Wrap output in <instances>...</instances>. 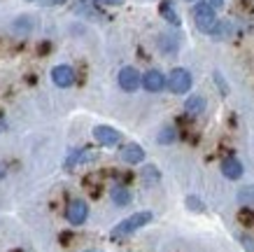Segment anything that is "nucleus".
Instances as JSON below:
<instances>
[{
    "label": "nucleus",
    "mask_w": 254,
    "mask_h": 252,
    "mask_svg": "<svg viewBox=\"0 0 254 252\" xmlns=\"http://www.w3.org/2000/svg\"><path fill=\"white\" fill-rule=\"evenodd\" d=\"M152 220H154V215L149 213V210H140V213H135V215H131V217H126V220L119 222L115 229L110 231V236H112V241L126 238V236H131L133 231L142 229V227H145V224H149Z\"/></svg>",
    "instance_id": "1"
},
{
    "label": "nucleus",
    "mask_w": 254,
    "mask_h": 252,
    "mask_svg": "<svg viewBox=\"0 0 254 252\" xmlns=\"http://www.w3.org/2000/svg\"><path fill=\"white\" fill-rule=\"evenodd\" d=\"M193 21H196V28L205 35H212L217 28V14H215V7H210L208 2H198L193 7Z\"/></svg>",
    "instance_id": "2"
},
{
    "label": "nucleus",
    "mask_w": 254,
    "mask_h": 252,
    "mask_svg": "<svg viewBox=\"0 0 254 252\" xmlns=\"http://www.w3.org/2000/svg\"><path fill=\"white\" fill-rule=\"evenodd\" d=\"M168 89L173 93H187L191 89V73L187 68H173L168 75Z\"/></svg>",
    "instance_id": "3"
},
{
    "label": "nucleus",
    "mask_w": 254,
    "mask_h": 252,
    "mask_svg": "<svg viewBox=\"0 0 254 252\" xmlns=\"http://www.w3.org/2000/svg\"><path fill=\"white\" fill-rule=\"evenodd\" d=\"M117 82H119V86H122L124 91H138V86L142 84V77H140V73L133 66H126V68L119 70V75H117Z\"/></svg>",
    "instance_id": "4"
},
{
    "label": "nucleus",
    "mask_w": 254,
    "mask_h": 252,
    "mask_svg": "<svg viewBox=\"0 0 254 252\" xmlns=\"http://www.w3.org/2000/svg\"><path fill=\"white\" fill-rule=\"evenodd\" d=\"M93 138H96V143H100L105 147H115L122 143V133L117 129H112V126H105V124H100V126L93 129Z\"/></svg>",
    "instance_id": "5"
},
{
    "label": "nucleus",
    "mask_w": 254,
    "mask_h": 252,
    "mask_svg": "<svg viewBox=\"0 0 254 252\" xmlns=\"http://www.w3.org/2000/svg\"><path fill=\"white\" fill-rule=\"evenodd\" d=\"M65 217H68L70 224H84L86 217H89V206L82 199H72L65 208Z\"/></svg>",
    "instance_id": "6"
},
{
    "label": "nucleus",
    "mask_w": 254,
    "mask_h": 252,
    "mask_svg": "<svg viewBox=\"0 0 254 252\" xmlns=\"http://www.w3.org/2000/svg\"><path fill=\"white\" fill-rule=\"evenodd\" d=\"M142 86H145L149 93H159L168 86V80H166L159 70H147L145 75H142Z\"/></svg>",
    "instance_id": "7"
},
{
    "label": "nucleus",
    "mask_w": 254,
    "mask_h": 252,
    "mask_svg": "<svg viewBox=\"0 0 254 252\" xmlns=\"http://www.w3.org/2000/svg\"><path fill=\"white\" fill-rule=\"evenodd\" d=\"M52 82L56 84V86H61V89H68V86H72L75 84V70L70 68V66H56L54 70H52Z\"/></svg>",
    "instance_id": "8"
},
{
    "label": "nucleus",
    "mask_w": 254,
    "mask_h": 252,
    "mask_svg": "<svg viewBox=\"0 0 254 252\" xmlns=\"http://www.w3.org/2000/svg\"><path fill=\"white\" fill-rule=\"evenodd\" d=\"M122 161L126 164H142L145 161V150L138 145V143H131L122 150Z\"/></svg>",
    "instance_id": "9"
},
{
    "label": "nucleus",
    "mask_w": 254,
    "mask_h": 252,
    "mask_svg": "<svg viewBox=\"0 0 254 252\" xmlns=\"http://www.w3.org/2000/svg\"><path fill=\"white\" fill-rule=\"evenodd\" d=\"M222 173L229 177V180H240V177H243V164H240L238 159L229 157V159L222 161Z\"/></svg>",
    "instance_id": "10"
},
{
    "label": "nucleus",
    "mask_w": 254,
    "mask_h": 252,
    "mask_svg": "<svg viewBox=\"0 0 254 252\" xmlns=\"http://www.w3.org/2000/svg\"><path fill=\"white\" fill-rule=\"evenodd\" d=\"M96 159V152L93 150H77V152H72L65 161V168H75L79 164H86V161H93Z\"/></svg>",
    "instance_id": "11"
},
{
    "label": "nucleus",
    "mask_w": 254,
    "mask_h": 252,
    "mask_svg": "<svg viewBox=\"0 0 254 252\" xmlns=\"http://www.w3.org/2000/svg\"><path fill=\"white\" fill-rule=\"evenodd\" d=\"M84 187L86 191L91 194V196H100V191H103V180H100V173L96 175V173H91V175L84 177Z\"/></svg>",
    "instance_id": "12"
},
{
    "label": "nucleus",
    "mask_w": 254,
    "mask_h": 252,
    "mask_svg": "<svg viewBox=\"0 0 254 252\" xmlns=\"http://www.w3.org/2000/svg\"><path fill=\"white\" fill-rule=\"evenodd\" d=\"M159 9H161V16L168 23H173V26H180V16H177V12H175V7H173V2H170V0H163Z\"/></svg>",
    "instance_id": "13"
},
{
    "label": "nucleus",
    "mask_w": 254,
    "mask_h": 252,
    "mask_svg": "<svg viewBox=\"0 0 254 252\" xmlns=\"http://www.w3.org/2000/svg\"><path fill=\"white\" fill-rule=\"evenodd\" d=\"M203 107H205L203 96H189L187 103H185V110L189 112V115H200V112H203Z\"/></svg>",
    "instance_id": "14"
},
{
    "label": "nucleus",
    "mask_w": 254,
    "mask_h": 252,
    "mask_svg": "<svg viewBox=\"0 0 254 252\" xmlns=\"http://www.w3.org/2000/svg\"><path fill=\"white\" fill-rule=\"evenodd\" d=\"M112 201H115V206L124 208L131 203V194L124 189V187H115V189H112Z\"/></svg>",
    "instance_id": "15"
},
{
    "label": "nucleus",
    "mask_w": 254,
    "mask_h": 252,
    "mask_svg": "<svg viewBox=\"0 0 254 252\" xmlns=\"http://www.w3.org/2000/svg\"><path fill=\"white\" fill-rule=\"evenodd\" d=\"M175 138H177L175 126H163V129L159 131V143H161V145H170V143H175Z\"/></svg>",
    "instance_id": "16"
},
{
    "label": "nucleus",
    "mask_w": 254,
    "mask_h": 252,
    "mask_svg": "<svg viewBox=\"0 0 254 252\" xmlns=\"http://www.w3.org/2000/svg\"><path fill=\"white\" fill-rule=\"evenodd\" d=\"M238 201L243 206H254V187H243L238 191Z\"/></svg>",
    "instance_id": "17"
},
{
    "label": "nucleus",
    "mask_w": 254,
    "mask_h": 252,
    "mask_svg": "<svg viewBox=\"0 0 254 252\" xmlns=\"http://www.w3.org/2000/svg\"><path fill=\"white\" fill-rule=\"evenodd\" d=\"M14 31L16 33H28V31H31V19H28V16L16 19V21H14Z\"/></svg>",
    "instance_id": "18"
},
{
    "label": "nucleus",
    "mask_w": 254,
    "mask_h": 252,
    "mask_svg": "<svg viewBox=\"0 0 254 252\" xmlns=\"http://www.w3.org/2000/svg\"><path fill=\"white\" fill-rule=\"evenodd\" d=\"M240 222L245 224V227H254V210H250V208L245 206V210H240Z\"/></svg>",
    "instance_id": "19"
},
{
    "label": "nucleus",
    "mask_w": 254,
    "mask_h": 252,
    "mask_svg": "<svg viewBox=\"0 0 254 252\" xmlns=\"http://www.w3.org/2000/svg\"><path fill=\"white\" fill-rule=\"evenodd\" d=\"M142 177H149V182H159L161 173H159L154 166H145V168H142Z\"/></svg>",
    "instance_id": "20"
},
{
    "label": "nucleus",
    "mask_w": 254,
    "mask_h": 252,
    "mask_svg": "<svg viewBox=\"0 0 254 252\" xmlns=\"http://www.w3.org/2000/svg\"><path fill=\"white\" fill-rule=\"evenodd\" d=\"M187 208H189V210H203V203H200L198 201V196H187Z\"/></svg>",
    "instance_id": "21"
},
{
    "label": "nucleus",
    "mask_w": 254,
    "mask_h": 252,
    "mask_svg": "<svg viewBox=\"0 0 254 252\" xmlns=\"http://www.w3.org/2000/svg\"><path fill=\"white\" fill-rule=\"evenodd\" d=\"M86 2H93V5H108V7H117V5H122L124 0H86Z\"/></svg>",
    "instance_id": "22"
},
{
    "label": "nucleus",
    "mask_w": 254,
    "mask_h": 252,
    "mask_svg": "<svg viewBox=\"0 0 254 252\" xmlns=\"http://www.w3.org/2000/svg\"><path fill=\"white\" fill-rule=\"evenodd\" d=\"M240 243L247 252H254V238L252 236H240Z\"/></svg>",
    "instance_id": "23"
},
{
    "label": "nucleus",
    "mask_w": 254,
    "mask_h": 252,
    "mask_svg": "<svg viewBox=\"0 0 254 252\" xmlns=\"http://www.w3.org/2000/svg\"><path fill=\"white\" fill-rule=\"evenodd\" d=\"M65 0H40V5H45V7H56V5H63Z\"/></svg>",
    "instance_id": "24"
},
{
    "label": "nucleus",
    "mask_w": 254,
    "mask_h": 252,
    "mask_svg": "<svg viewBox=\"0 0 254 252\" xmlns=\"http://www.w3.org/2000/svg\"><path fill=\"white\" fill-rule=\"evenodd\" d=\"M215 80H217V84H219V89H222V93H226L229 89H226V84H224V80H222V75L219 73H215Z\"/></svg>",
    "instance_id": "25"
},
{
    "label": "nucleus",
    "mask_w": 254,
    "mask_h": 252,
    "mask_svg": "<svg viewBox=\"0 0 254 252\" xmlns=\"http://www.w3.org/2000/svg\"><path fill=\"white\" fill-rule=\"evenodd\" d=\"M203 2H208L210 7H215V9H219L224 5V0H203Z\"/></svg>",
    "instance_id": "26"
},
{
    "label": "nucleus",
    "mask_w": 254,
    "mask_h": 252,
    "mask_svg": "<svg viewBox=\"0 0 254 252\" xmlns=\"http://www.w3.org/2000/svg\"><path fill=\"white\" fill-rule=\"evenodd\" d=\"M70 236H72V234L63 231V234H61V243H63V245H68V243H70Z\"/></svg>",
    "instance_id": "27"
},
{
    "label": "nucleus",
    "mask_w": 254,
    "mask_h": 252,
    "mask_svg": "<svg viewBox=\"0 0 254 252\" xmlns=\"http://www.w3.org/2000/svg\"><path fill=\"white\" fill-rule=\"evenodd\" d=\"M5 177V168H2V164H0V180Z\"/></svg>",
    "instance_id": "28"
},
{
    "label": "nucleus",
    "mask_w": 254,
    "mask_h": 252,
    "mask_svg": "<svg viewBox=\"0 0 254 252\" xmlns=\"http://www.w3.org/2000/svg\"><path fill=\"white\" fill-rule=\"evenodd\" d=\"M86 252H100V250H86Z\"/></svg>",
    "instance_id": "29"
},
{
    "label": "nucleus",
    "mask_w": 254,
    "mask_h": 252,
    "mask_svg": "<svg viewBox=\"0 0 254 252\" xmlns=\"http://www.w3.org/2000/svg\"><path fill=\"white\" fill-rule=\"evenodd\" d=\"M187 2H193V0H187Z\"/></svg>",
    "instance_id": "30"
}]
</instances>
